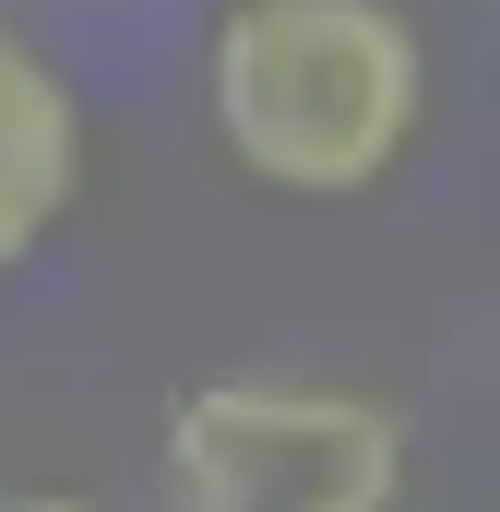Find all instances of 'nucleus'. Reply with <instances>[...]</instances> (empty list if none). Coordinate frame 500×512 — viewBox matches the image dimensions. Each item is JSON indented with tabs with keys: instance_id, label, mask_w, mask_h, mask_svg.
Segmentation results:
<instances>
[{
	"instance_id": "obj_1",
	"label": "nucleus",
	"mask_w": 500,
	"mask_h": 512,
	"mask_svg": "<svg viewBox=\"0 0 500 512\" xmlns=\"http://www.w3.org/2000/svg\"><path fill=\"white\" fill-rule=\"evenodd\" d=\"M429 48L393 0H239L215 24V131L262 191L346 203L405 167Z\"/></svg>"
},
{
	"instance_id": "obj_2",
	"label": "nucleus",
	"mask_w": 500,
	"mask_h": 512,
	"mask_svg": "<svg viewBox=\"0 0 500 512\" xmlns=\"http://www.w3.org/2000/svg\"><path fill=\"white\" fill-rule=\"evenodd\" d=\"M405 417L334 382H203L167 405V512H393Z\"/></svg>"
},
{
	"instance_id": "obj_3",
	"label": "nucleus",
	"mask_w": 500,
	"mask_h": 512,
	"mask_svg": "<svg viewBox=\"0 0 500 512\" xmlns=\"http://www.w3.org/2000/svg\"><path fill=\"white\" fill-rule=\"evenodd\" d=\"M72 191H84V108H72V84L0 24V274L72 215Z\"/></svg>"
},
{
	"instance_id": "obj_4",
	"label": "nucleus",
	"mask_w": 500,
	"mask_h": 512,
	"mask_svg": "<svg viewBox=\"0 0 500 512\" xmlns=\"http://www.w3.org/2000/svg\"><path fill=\"white\" fill-rule=\"evenodd\" d=\"M12 512H72V501H12Z\"/></svg>"
}]
</instances>
